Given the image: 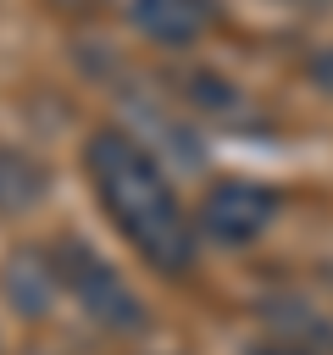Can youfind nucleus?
<instances>
[{"label":"nucleus","mask_w":333,"mask_h":355,"mask_svg":"<svg viewBox=\"0 0 333 355\" xmlns=\"http://www.w3.org/2000/svg\"><path fill=\"white\" fill-rule=\"evenodd\" d=\"M83 172H89V189H94L100 211L139 250L144 266H155L161 277H183L194 266V233L200 227L178 205V194H172L161 161L144 150V139H133L122 128L89 133Z\"/></svg>","instance_id":"1"},{"label":"nucleus","mask_w":333,"mask_h":355,"mask_svg":"<svg viewBox=\"0 0 333 355\" xmlns=\"http://www.w3.org/2000/svg\"><path fill=\"white\" fill-rule=\"evenodd\" d=\"M50 261H56L61 294H72L89 322H100L105 333H144V322H150L144 316V300L122 283V272L100 250H89L78 233H61L50 244Z\"/></svg>","instance_id":"2"},{"label":"nucleus","mask_w":333,"mask_h":355,"mask_svg":"<svg viewBox=\"0 0 333 355\" xmlns=\"http://www.w3.org/2000/svg\"><path fill=\"white\" fill-rule=\"evenodd\" d=\"M278 222V189L255 183V178H222L200 194V211H194V227L222 244V250H244L255 244L266 227Z\"/></svg>","instance_id":"3"},{"label":"nucleus","mask_w":333,"mask_h":355,"mask_svg":"<svg viewBox=\"0 0 333 355\" xmlns=\"http://www.w3.org/2000/svg\"><path fill=\"white\" fill-rule=\"evenodd\" d=\"M128 22L161 50H189L216 28V0H128Z\"/></svg>","instance_id":"4"},{"label":"nucleus","mask_w":333,"mask_h":355,"mask_svg":"<svg viewBox=\"0 0 333 355\" xmlns=\"http://www.w3.org/2000/svg\"><path fill=\"white\" fill-rule=\"evenodd\" d=\"M0 294H6V305H11L22 322L50 316V305H56V294H61V277H56L50 250H44V244L11 250V261H6V272H0Z\"/></svg>","instance_id":"5"},{"label":"nucleus","mask_w":333,"mask_h":355,"mask_svg":"<svg viewBox=\"0 0 333 355\" xmlns=\"http://www.w3.org/2000/svg\"><path fill=\"white\" fill-rule=\"evenodd\" d=\"M261 322H266L272 333H283L289 349H311V355L333 349V322H327L316 305H305L300 294H266V300H261Z\"/></svg>","instance_id":"6"},{"label":"nucleus","mask_w":333,"mask_h":355,"mask_svg":"<svg viewBox=\"0 0 333 355\" xmlns=\"http://www.w3.org/2000/svg\"><path fill=\"white\" fill-rule=\"evenodd\" d=\"M50 194V166L22 144H0V216H28Z\"/></svg>","instance_id":"7"},{"label":"nucleus","mask_w":333,"mask_h":355,"mask_svg":"<svg viewBox=\"0 0 333 355\" xmlns=\"http://www.w3.org/2000/svg\"><path fill=\"white\" fill-rule=\"evenodd\" d=\"M305 72H311V83H316L322 94H333V44H327V50H316Z\"/></svg>","instance_id":"8"},{"label":"nucleus","mask_w":333,"mask_h":355,"mask_svg":"<svg viewBox=\"0 0 333 355\" xmlns=\"http://www.w3.org/2000/svg\"><path fill=\"white\" fill-rule=\"evenodd\" d=\"M278 6H289V11H327L333 0H278Z\"/></svg>","instance_id":"9"},{"label":"nucleus","mask_w":333,"mask_h":355,"mask_svg":"<svg viewBox=\"0 0 333 355\" xmlns=\"http://www.w3.org/2000/svg\"><path fill=\"white\" fill-rule=\"evenodd\" d=\"M250 355H311V349H289V344H255Z\"/></svg>","instance_id":"10"},{"label":"nucleus","mask_w":333,"mask_h":355,"mask_svg":"<svg viewBox=\"0 0 333 355\" xmlns=\"http://www.w3.org/2000/svg\"><path fill=\"white\" fill-rule=\"evenodd\" d=\"M56 6H67V11H83V6H94V0H56Z\"/></svg>","instance_id":"11"}]
</instances>
